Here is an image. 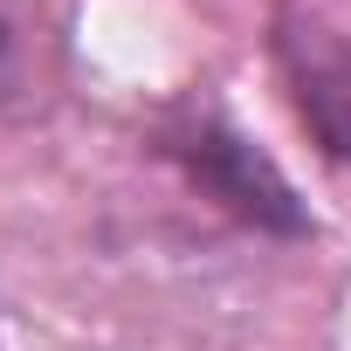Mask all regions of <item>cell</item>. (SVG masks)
I'll return each mask as SVG.
<instances>
[{
	"label": "cell",
	"instance_id": "obj_1",
	"mask_svg": "<svg viewBox=\"0 0 351 351\" xmlns=\"http://www.w3.org/2000/svg\"><path fill=\"white\" fill-rule=\"evenodd\" d=\"M158 152L186 172V186L200 200H214L221 214H234L241 228H262V234H310V214L303 200L289 193V180L207 104H180L165 124H158Z\"/></svg>",
	"mask_w": 351,
	"mask_h": 351
},
{
	"label": "cell",
	"instance_id": "obj_2",
	"mask_svg": "<svg viewBox=\"0 0 351 351\" xmlns=\"http://www.w3.org/2000/svg\"><path fill=\"white\" fill-rule=\"evenodd\" d=\"M269 56H276V76H282L289 110L310 131V145L351 172V28L289 0L269 21Z\"/></svg>",
	"mask_w": 351,
	"mask_h": 351
},
{
	"label": "cell",
	"instance_id": "obj_3",
	"mask_svg": "<svg viewBox=\"0 0 351 351\" xmlns=\"http://www.w3.org/2000/svg\"><path fill=\"white\" fill-rule=\"evenodd\" d=\"M62 90V35L42 0H0V124H28Z\"/></svg>",
	"mask_w": 351,
	"mask_h": 351
}]
</instances>
